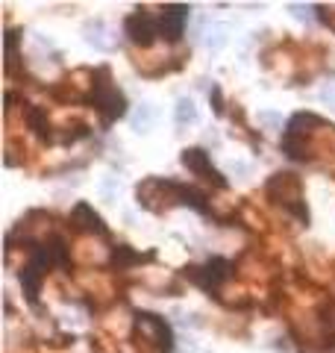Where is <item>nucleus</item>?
I'll list each match as a JSON object with an SVG mask.
<instances>
[{
  "mask_svg": "<svg viewBox=\"0 0 335 353\" xmlns=\"http://www.w3.org/2000/svg\"><path fill=\"white\" fill-rule=\"evenodd\" d=\"M135 194H139V203L150 212H165L171 206L183 203V185L171 180H159V176H148L144 183H139Z\"/></svg>",
  "mask_w": 335,
  "mask_h": 353,
  "instance_id": "f03ea898",
  "label": "nucleus"
},
{
  "mask_svg": "<svg viewBox=\"0 0 335 353\" xmlns=\"http://www.w3.org/2000/svg\"><path fill=\"white\" fill-rule=\"evenodd\" d=\"M135 327V336H139V341H144V348H148V353H171L174 348V339H171V330H168V324L153 315V312H139L132 321Z\"/></svg>",
  "mask_w": 335,
  "mask_h": 353,
  "instance_id": "20e7f679",
  "label": "nucleus"
},
{
  "mask_svg": "<svg viewBox=\"0 0 335 353\" xmlns=\"http://www.w3.org/2000/svg\"><path fill=\"white\" fill-rule=\"evenodd\" d=\"M124 30H127V36L132 45H139V47H153L156 45V38L162 36V27H159V21L150 18V15H144L141 9L135 15H130L127 21H124Z\"/></svg>",
  "mask_w": 335,
  "mask_h": 353,
  "instance_id": "39448f33",
  "label": "nucleus"
},
{
  "mask_svg": "<svg viewBox=\"0 0 335 353\" xmlns=\"http://www.w3.org/2000/svg\"><path fill=\"white\" fill-rule=\"evenodd\" d=\"M153 121H156V109L150 103H141V106L132 112V130L135 133H148L153 127Z\"/></svg>",
  "mask_w": 335,
  "mask_h": 353,
  "instance_id": "4468645a",
  "label": "nucleus"
},
{
  "mask_svg": "<svg viewBox=\"0 0 335 353\" xmlns=\"http://www.w3.org/2000/svg\"><path fill=\"white\" fill-rule=\"evenodd\" d=\"M180 162H183L192 174L203 176V180H209L212 185H218V189H224V185H227L224 176L212 168V162H209V153H206L203 148H185V150H183V157H180Z\"/></svg>",
  "mask_w": 335,
  "mask_h": 353,
  "instance_id": "0eeeda50",
  "label": "nucleus"
},
{
  "mask_svg": "<svg viewBox=\"0 0 335 353\" xmlns=\"http://www.w3.org/2000/svg\"><path fill=\"white\" fill-rule=\"evenodd\" d=\"M227 41H229V24H224V21H215V24L206 27L203 45H206L209 50H221Z\"/></svg>",
  "mask_w": 335,
  "mask_h": 353,
  "instance_id": "f8f14e48",
  "label": "nucleus"
},
{
  "mask_svg": "<svg viewBox=\"0 0 335 353\" xmlns=\"http://www.w3.org/2000/svg\"><path fill=\"white\" fill-rule=\"evenodd\" d=\"M315 12H318V18L323 21V24H327V27H332V30H335V9H327V6H318V9H315Z\"/></svg>",
  "mask_w": 335,
  "mask_h": 353,
  "instance_id": "a211bd4d",
  "label": "nucleus"
},
{
  "mask_svg": "<svg viewBox=\"0 0 335 353\" xmlns=\"http://www.w3.org/2000/svg\"><path fill=\"white\" fill-rule=\"evenodd\" d=\"M288 12L294 15L297 21H312V12H309V9L303 6V3H288Z\"/></svg>",
  "mask_w": 335,
  "mask_h": 353,
  "instance_id": "f3484780",
  "label": "nucleus"
},
{
  "mask_svg": "<svg viewBox=\"0 0 335 353\" xmlns=\"http://www.w3.org/2000/svg\"><path fill=\"white\" fill-rule=\"evenodd\" d=\"M209 98H212V103H215V112H218V115H221V112H224V98H221V89L212 86V95H209Z\"/></svg>",
  "mask_w": 335,
  "mask_h": 353,
  "instance_id": "aec40b11",
  "label": "nucleus"
},
{
  "mask_svg": "<svg viewBox=\"0 0 335 353\" xmlns=\"http://www.w3.org/2000/svg\"><path fill=\"white\" fill-rule=\"evenodd\" d=\"M174 118L180 127H188V124H197V106L192 98H180L174 106Z\"/></svg>",
  "mask_w": 335,
  "mask_h": 353,
  "instance_id": "ddd939ff",
  "label": "nucleus"
},
{
  "mask_svg": "<svg viewBox=\"0 0 335 353\" xmlns=\"http://www.w3.org/2000/svg\"><path fill=\"white\" fill-rule=\"evenodd\" d=\"M71 227L80 233H91V236H106V224L103 218L91 209L89 203H77L74 212H71Z\"/></svg>",
  "mask_w": 335,
  "mask_h": 353,
  "instance_id": "6e6552de",
  "label": "nucleus"
},
{
  "mask_svg": "<svg viewBox=\"0 0 335 353\" xmlns=\"http://www.w3.org/2000/svg\"><path fill=\"white\" fill-rule=\"evenodd\" d=\"M89 136V127L86 124H74V127H62L59 133L54 130V136H50V141H59V144H71V141H80Z\"/></svg>",
  "mask_w": 335,
  "mask_h": 353,
  "instance_id": "2eb2a0df",
  "label": "nucleus"
},
{
  "mask_svg": "<svg viewBox=\"0 0 335 353\" xmlns=\"http://www.w3.org/2000/svg\"><path fill=\"white\" fill-rule=\"evenodd\" d=\"M229 268H233V265H229L227 259H209L203 268H197V265L185 268V277L192 280V283H197L200 288H209V292H215V288L229 277Z\"/></svg>",
  "mask_w": 335,
  "mask_h": 353,
  "instance_id": "423d86ee",
  "label": "nucleus"
},
{
  "mask_svg": "<svg viewBox=\"0 0 335 353\" xmlns=\"http://www.w3.org/2000/svg\"><path fill=\"white\" fill-rule=\"evenodd\" d=\"M321 100H323V103H330V106L335 109V82H327V86L321 89Z\"/></svg>",
  "mask_w": 335,
  "mask_h": 353,
  "instance_id": "6ab92c4d",
  "label": "nucleus"
},
{
  "mask_svg": "<svg viewBox=\"0 0 335 353\" xmlns=\"http://www.w3.org/2000/svg\"><path fill=\"white\" fill-rule=\"evenodd\" d=\"M139 259H141V256L135 253V251H130L127 244H118V247H115V253H112V262H115V268H118V271H127V268L135 265Z\"/></svg>",
  "mask_w": 335,
  "mask_h": 353,
  "instance_id": "dca6fc26",
  "label": "nucleus"
},
{
  "mask_svg": "<svg viewBox=\"0 0 335 353\" xmlns=\"http://www.w3.org/2000/svg\"><path fill=\"white\" fill-rule=\"evenodd\" d=\"M229 171H233V174H242V176H244V174H247L250 168H247L244 162H233V165H229Z\"/></svg>",
  "mask_w": 335,
  "mask_h": 353,
  "instance_id": "412c9836",
  "label": "nucleus"
},
{
  "mask_svg": "<svg viewBox=\"0 0 335 353\" xmlns=\"http://www.w3.org/2000/svg\"><path fill=\"white\" fill-rule=\"evenodd\" d=\"M82 38H86L94 50H112L115 47L112 30L103 24V21H89V24L82 27Z\"/></svg>",
  "mask_w": 335,
  "mask_h": 353,
  "instance_id": "9d476101",
  "label": "nucleus"
},
{
  "mask_svg": "<svg viewBox=\"0 0 335 353\" xmlns=\"http://www.w3.org/2000/svg\"><path fill=\"white\" fill-rule=\"evenodd\" d=\"M91 100H94V109H97L100 115H103V121H115V118H121L124 112H127V100H124L121 91L112 86L106 68L94 71V91H91Z\"/></svg>",
  "mask_w": 335,
  "mask_h": 353,
  "instance_id": "7ed1b4c3",
  "label": "nucleus"
},
{
  "mask_svg": "<svg viewBox=\"0 0 335 353\" xmlns=\"http://www.w3.org/2000/svg\"><path fill=\"white\" fill-rule=\"evenodd\" d=\"M188 12H192V9H188L185 3H171V6H165V9H162V18H159L162 36H165V38H171V41L180 38Z\"/></svg>",
  "mask_w": 335,
  "mask_h": 353,
  "instance_id": "1a4fd4ad",
  "label": "nucleus"
},
{
  "mask_svg": "<svg viewBox=\"0 0 335 353\" xmlns=\"http://www.w3.org/2000/svg\"><path fill=\"white\" fill-rule=\"evenodd\" d=\"M265 192H268L270 201L279 203L286 212H291V215L297 218V221L309 224V209H306V203H303V185H300V180H297V174H288V171L274 174V176L268 180Z\"/></svg>",
  "mask_w": 335,
  "mask_h": 353,
  "instance_id": "f257e3e1",
  "label": "nucleus"
},
{
  "mask_svg": "<svg viewBox=\"0 0 335 353\" xmlns=\"http://www.w3.org/2000/svg\"><path fill=\"white\" fill-rule=\"evenodd\" d=\"M27 124H30V130H33L38 139L50 141V136H54V130H50V124H47V112H45V109L30 106V109H27Z\"/></svg>",
  "mask_w": 335,
  "mask_h": 353,
  "instance_id": "9b49d317",
  "label": "nucleus"
}]
</instances>
